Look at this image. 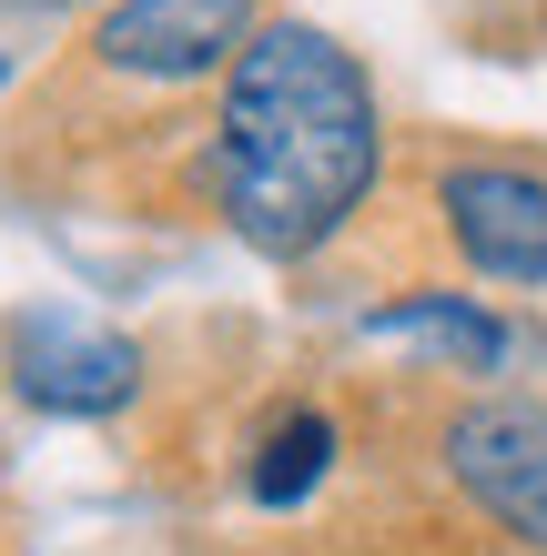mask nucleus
<instances>
[{
  "label": "nucleus",
  "instance_id": "obj_5",
  "mask_svg": "<svg viewBox=\"0 0 547 556\" xmlns=\"http://www.w3.org/2000/svg\"><path fill=\"white\" fill-rule=\"evenodd\" d=\"M11 375L41 415H112V405L142 395V344L102 334V324H72V314H21Z\"/></svg>",
  "mask_w": 547,
  "mask_h": 556
},
{
  "label": "nucleus",
  "instance_id": "obj_7",
  "mask_svg": "<svg viewBox=\"0 0 547 556\" xmlns=\"http://www.w3.org/2000/svg\"><path fill=\"white\" fill-rule=\"evenodd\" d=\"M325 476H335V415L325 405H284L264 425V445H253V466H244V496L253 506H304Z\"/></svg>",
  "mask_w": 547,
  "mask_h": 556
},
{
  "label": "nucleus",
  "instance_id": "obj_3",
  "mask_svg": "<svg viewBox=\"0 0 547 556\" xmlns=\"http://www.w3.org/2000/svg\"><path fill=\"white\" fill-rule=\"evenodd\" d=\"M436 223L467 274L497 283H547V173L507 152H467L436 173Z\"/></svg>",
  "mask_w": 547,
  "mask_h": 556
},
{
  "label": "nucleus",
  "instance_id": "obj_8",
  "mask_svg": "<svg viewBox=\"0 0 547 556\" xmlns=\"http://www.w3.org/2000/svg\"><path fill=\"white\" fill-rule=\"evenodd\" d=\"M0 81H11V61H0Z\"/></svg>",
  "mask_w": 547,
  "mask_h": 556
},
{
  "label": "nucleus",
  "instance_id": "obj_6",
  "mask_svg": "<svg viewBox=\"0 0 547 556\" xmlns=\"http://www.w3.org/2000/svg\"><path fill=\"white\" fill-rule=\"evenodd\" d=\"M365 324L375 334H406V344H436L446 365H476V375L518 354V334H507L487 304H467V293H406V304H375Z\"/></svg>",
  "mask_w": 547,
  "mask_h": 556
},
{
  "label": "nucleus",
  "instance_id": "obj_2",
  "mask_svg": "<svg viewBox=\"0 0 547 556\" xmlns=\"http://www.w3.org/2000/svg\"><path fill=\"white\" fill-rule=\"evenodd\" d=\"M253 30H264V0H112L91 21V61L112 81L173 91V81H203V72H234Z\"/></svg>",
  "mask_w": 547,
  "mask_h": 556
},
{
  "label": "nucleus",
  "instance_id": "obj_1",
  "mask_svg": "<svg viewBox=\"0 0 547 556\" xmlns=\"http://www.w3.org/2000/svg\"><path fill=\"white\" fill-rule=\"evenodd\" d=\"M375 173H385V112L365 61L325 41L314 21H264L223 72V112H213L223 223L264 264H304L365 213Z\"/></svg>",
  "mask_w": 547,
  "mask_h": 556
},
{
  "label": "nucleus",
  "instance_id": "obj_4",
  "mask_svg": "<svg viewBox=\"0 0 547 556\" xmlns=\"http://www.w3.org/2000/svg\"><path fill=\"white\" fill-rule=\"evenodd\" d=\"M436 455H446V476H457V496L476 516H497L507 536L547 546V405H527V395L467 405V415H446Z\"/></svg>",
  "mask_w": 547,
  "mask_h": 556
}]
</instances>
